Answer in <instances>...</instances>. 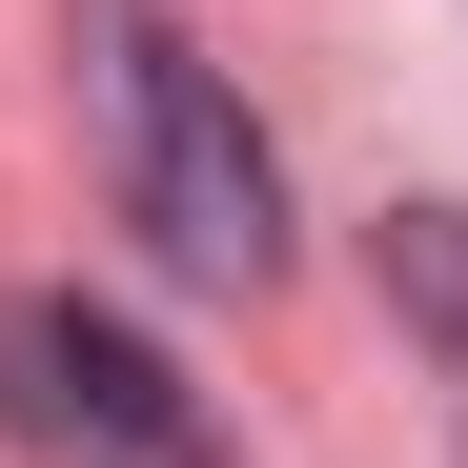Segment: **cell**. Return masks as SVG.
I'll use <instances>...</instances> for the list:
<instances>
[{"mask_svg":"<svg viewBox=\"0 0 468 468\" xmlns=\"http://www.w3.org/2000/svg\"><path fill=\"white\" fill-rule=\"evenodd\" d=\"M82 122H102V204L143 224V265H184V285L285 265V164L164 0H82Z\"/></svg>","mask_w":468,"mask_h":468,"instance_id":"1","label":"cell"},{"mask_svg":"<svg viewBox=\"0 0 468 468\" xmlns=\"http://www.w3.org/2000/svg\"><path fill=\"white\" fill-rule=\"evenodd\" d=\"M0 428H21L41 468H224V428H204V387L143 346V326H102V305H0Z\"/></svg>","mask_w":468,"mask_h":468,"instance_id":"2","label":"cell"},{"mask_svg":"<svg viewBox=\"0 0 468 468\" xmlns=\"http://www.w3.org/2000/svg\"><path fill=\"white\" fill-rule=\"evenodd\" d=\"M387 305H408V326L448 346V387H468V204H408V224H387Z\"/></svg>","mask_w":468,"mask_h":468,"instance_id":"3","label":"cell"}]
</instances>
